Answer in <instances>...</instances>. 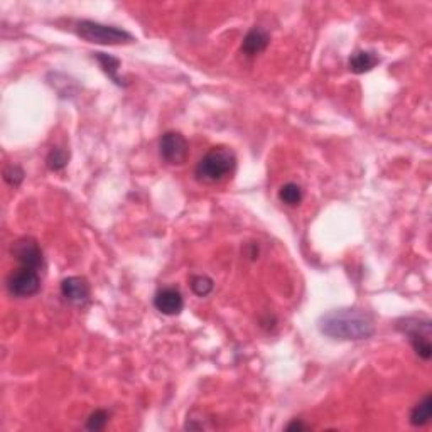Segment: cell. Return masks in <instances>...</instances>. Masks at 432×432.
Masks as SVG:
<instances>
[{
	"label": "cell",
	"mask_w": 432,
	"mask_h": 432,
	"mask_svg": "<svg viewBox=\"0 0 432 432\" xmlns=\"http://www.w3.org/2000/svg\"><path fill=\"white\" fill-rule=\"evenodd\" d=\"M93 58L100 63V66H102L105 74H107V77L110 78L115 85H119V86L127 85V83L119 77L120 60H117V58H113L110 56V54H105V53H93Z\"/></svg>",
	"instance_id": "obj_12"
},
{
	"label": "cell",
	"mask_w": 432,
	"mask_h": 432,
	"mask_svg": "<svg viewBox=\"0 0 432 432\" xmlns=\"http://www.w3.org/2000/svg\"><path fill=\"white\" fill-rule=\"evenodd\" d=\"M380 63V58L377 56L375 53L372 51H356L355 54H351L350 61H348V66L350 70L353 71L355 74H363L368 73L375 68L377 65Z\"/></svg>",
	"instance_id": "obj_11"
},
{
	"label": "cell",
	"mask_w": 432,
	"mask_h": 432,
	"mask_svg": "<svg viewBox=\"0 0 432 432\" xmlns=\"http://www.w3.org/2000/svg\"><path fill=\"white\" fill-rule=\"evenodd\" d=\"M77 34L88 43L119 46L133 43V36L130 32L115 26H105V24L93 22V20H79L77 22Z\"/></svg>",
	"instance_id": "obj_3"
},
{
	"label": "cell",
	"mask_w": 432,
	"mask_h": 432,
	"mask_svg": "<svg viewBox=\"0 0 432 432\" xmlns=\"http://www.w3.org/2000/svg\"><path fill=\"white\" fill-rule=\"evenodd\" d=\"M304 198V192L301 190L299 184L287 183L279 190V199L287 207H297Z\"/></svg>",
	"instance_id": "obj_14"
},
{
	"label": "cell",
	"mask_w": 432,
	"mask_h": 432,
	"mask_svg": "<svg viewBox=\"0 0 432 432\" xmlns=\"http://www.w3.org/2000/svg\"><path fill=\"white\" fill-rule=\"evenodd\" d=\"M237 167L235 152L228 148L209 149L196 166V179L204 184H216L228 178Z\"/></svg>",
	"instance_id": "obj_2"
},
{
	"label": "cell",
	"mask_w": 432,
	"mask_h": 432,
	"mask_svg": "<svg viewBox=\"0 0 432 432\" xmlns=\"http://www.w3.org/2000/svg\"><path fill=\"white\" fill-rule=\"evenodd\" d=\"M70 152L61 148H53L49 150L48 157H46V166L49 171H61L68 166Z\"/></svg>",
	"instance_id": "obj_15"
},
{
	"label": "cell",
	"mask_w": 432,
	"mask_h": 432,
	"mask_svg": "<svg viewBox=\"0 0 432 432\" xmlns=\"http://www.w3.org/2000/svg\"><path fill=\"white\" fill-rule=\"evenodd\" d=\"M4 179H6V183L11 184V186H19V184L24 181V171L20 169L19 166H7L6 169H4Z\"/></svg>",
	"instance_id": "obj_18"
},
{
	"label": "cell",
	"mask_w": 432,
	"mask_h": 432,
	"mask_svg": "<svg viewBox=\"0 0 432 432\" xmlns=\"http://www.w3.org/2000/svg\"><path fill=\"white\" fill-rule=\"evenodd\" d=\"M159 154L167 164H184L188 156H190V144H188L186 137L183 133L166 132L159 140Z\"/></svg>",
	"instance_id": "obj_5"
},
{
	"label": "cell",
	"mask_w": 432,
	"mask_h": 432,
	"mask_svg": "<svg viewBox=\"0 0 432 432\" xmlns=\"http://www.w3.org/2000/svg\"><path fill=\"white\" fill-rule=\"evenodd\" d=\"M41 287V279L37 270L20 267L19 270L12 272L7 279V289L12 296L31 297L34 296Z\"/></svg>",
	"instance_id": "obj_7"
},
{
	"label": "cell",
	"mask_w": 432,
	"mask_h": 432,
	"mask_svg": "<svg viewBox=\"0 0 432 432\" xmlns=\"http://www.w3.org/2000/svg\"><path fill=\"white\" fill-rule=\"evenodd\" d=\"M397 328L402 333L407 334L410 345L419 358L424 362H429L432 356V345H431V321L429 320H419V318H405V320L398 321Z\"/></svg>",
	"instance_id": "obj_4"
},
{
	"label": "cell",
	"mask_w": 432,
	"mask_h": 432,
	"mask_svg": "<svg viewBox=\"0 0 432 432\" xmlns=\"http://www.w3.org/2000/svg\"><path fill=\"white\" fill-rule=\"evenodd\" d=\"M432 415V397L427 393L421 402L414 405V409L410 410V424L415 427L426 426L431 421Z\"/></svg>",
	"instance_id": "obj_13"
},
{
	"label": "cell",
	"mask_w": 432,
	"mask_h": 432,
	"mask_svg": "<svg viewBox=\"0 0 432 432\" xmlns=\"http://www.w3.org/2000/svg\"><path fill=\"white\" fill-rule=\"evenodd\" d=\"M318 328L325 336L339 341H362L375 334V322L362 309H334L322 314Z\"/></svg>",
	"instance_id": "obj_1"
},
{
	"label": "cell",
	"mask_w": 432,
	"mask_h": 432,
	"mask_svg": "<svg viewBox=\"0 0 432 432\" xmlns=\"http://www.w3.org/2000/svg\"><path fill=\"white\" fill-rule=\"evenodd\" d=\"M285 429H287V431H308L309 426H308V424H304L303 421H297V419H294V421L289 424Z\"/></svg>",
	"instance_id": "obj_19"
},
{
	"label": "cell",
	"mask_w": 432,
	"mask_h": 432,
	"mask_svg": "<svg viewBox=\"0 0 432 432\" xmlns=\"http://www.w3.org/2000/svg\"><path fill=\"white\" fill-rule=\"evenodd\" d=\"M190 284L192 292L199 297H207L208 294H211L213 289H215V282H213L211 277L208 275H192Z\"/></svg>",
	"instance_id": "obj_16"
},
{
	"label": "cell",
	"mask_w": 432,
	"mask_h": 432,
	"mask_svg": "<svg viewBox=\"0 0 432 432\" xmlns=\"http://www.w3.org/2000/svg\"><path fill=\"white\" fill-rule=\"evenodd\" d=\"M61 294L68 303L74 306H83L90 299V284H88L85 277H66L61 282Z\"/></svg>",
	"instance_id": "obj_8"
},
{
	"label": "cell",
	"mask_w": 432,
	"mask_h": 432,
	"mask_svg": "<svg viewBox=\"0 0 432 432\" xmlns=\"http://www.w3.org/2000/svg\"><path fill=\"white\" fill-rule=\"evenodd\" d=\"M268 43H270V36H268L266 29L254 27L243 37L242 51L245 53L247 56H257V54L266 51Z\"/></svg>",
	"instance_id": "obj_10"
},
{
	"label": "cell",
	"mask_w": 432,
	"mask_h": 432,
	"mask_svg": "<svg viewBox=\"0 0 432 432\" xmlns=\"http://www.w3.org/2000/svg\"><path fill=\"white\" fill-rule=\"evenodd\" d=\"M154 308L166 316H178L184 308L183 294L176 287H164L154 296Z\"/></svg>",
	"instance_id": "obj_9"
},
{
	"label": "cell",
	"mask_w": 432,
	"mask_h": 432,
	"mask_svg": "<svg viewBox=\"0 0 432 432\" xmlns=\"http://www.w3.org/2000/svg\"><path fill=\"white\" fill-rule=\"evenodd\" d=\"M11 254L12 257L18 260L20 267L37 270V268L43 266V250H41L39 243L31 237H22L12 242Z\"/></svg>",
	"instance_id": "obj_6"
},
{
	"label": "cell",
	"mask_w": 432,
	"mask_h": 432,
	"mask_svg": "<svg viewBox=\"0 0 432 432\" xmlns=\"http://www.w3.org/2000/svg\"><path fill=\"white\" fill-rule=\"evenodd\" d=\"M108 421H110V414H108L107 410L98 409V410H95V412H91L90 417H88L86 429L93 431V432L103 431L105 426L108 424Z\"/></svg>",
	"instance_id": "obj_17"
}]
</instances>
